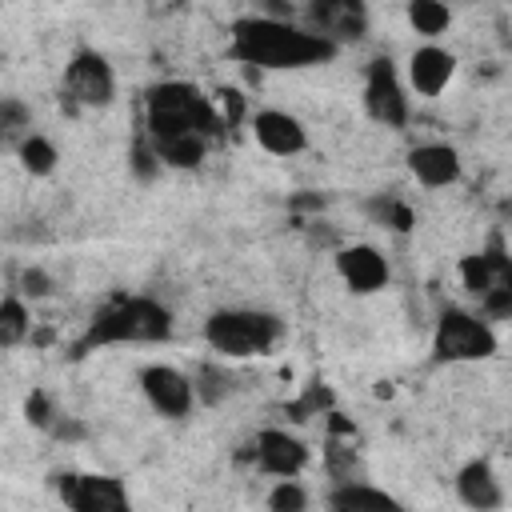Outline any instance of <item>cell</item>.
<instances>
[{
  "instance_id": "6da1fadb",
  "label": "cell",
  "mask_w": 512,
  "mask_h": 512,
  "mask_svg": "<svg viewBox=\"0 0 512 512\" xmlns=\"http://www.w3.org/2000/svg\"><path fill=\"white\" fill-rule=\"evenodd\" d=\"M232 56L256 68H304L336 56V44L312 28H296L276 16H252L232 28Z\"/></svg>"
},
{
  "instance_id": "7a4b0ae2",
  "label": "cell",
  "mask_w": 512,
  "mask_h": 512,
  "mask_svg": "<svg viewBox=\"0 0 512 512\" xmlns=\"http://www.w3.org/2000/svg\"><path fill=\"white\" fill-rule=\"evenodd\" d=\"M168 336H172V312L148 296L116 300L88 328V344H160Z\"/></svg>"
},
{
  "instance_id": "3957f363",
  "label": "cell",
  "mask_w": 512,
  "mask_h": 512,
  "mask_svg": "<svg viewBox=\"0 0 512 512\" xmlns=\"http://www.w3.org/2000/svg\"><path fill=\"white\" fill-rule=\"evenodd\" d=\"M204 340L212 344V352H220L228 360L260 356L280 340V320L272 312H256V308H224V312L208 316Z\"/></svg>"
},
{
  "instance_id": "277c9868",
  "label": "cell",
  "mask_w": 512,
  "mask_h": 512,
  "mask_svg": "<svg viewBox=\"0 0 512 512\" xmlns=\"http://www.w3.org/2000/svg\"><path fill=\"white\" fill-rule=\"evenodd\" d=\"M168 132H200V136L216 132V112L192 84L168 80L148 92V136H168Z\"/></svg>"
},
{
  "instance_id": "5b68a950",
  "label": "cell",
  "mask_w": 512,
  "mask_h": 512,
  "mask_svg": "<svg viewBox=\"0 0 512 512\" xmlns=\"http://www.w3.org/2000/svg\"><path fill=\"white\" fill-rule=\"evenodd\" d=\"M432 348H436V360H448V364H460V360H484L496 352V336L484 320L460 312V308H448L440 320H436V336H432Z\"/></svg>"
},
{
  "instance_id": "8992f818",
  "label": "cell",
  "mask_w": 512,
  "mask_h": 512,
  "mask_svg": "<svg viewBox=\"0 0 512 512\" xmlns=\"http://www.w3.org/2000/svg\"><path fill=\"white\" fill-rule=\"evenodd\" d=\"M64 88L76 104L84 108H104L112 104L116 96V76H112V64L100 56V52H76L72 64L64 68Z\"/></svg>"
},
{
  "instance_id": "52a82bcc",
  "label": "cell",
  "mask_w": 512,
  "mask_h": 512,
  "mask_svg": "<svg viewBox=\"0 0 512 512\" xmlns=\"http://www.w3.org/2000/svg\"><path fill=\"white\" fill-rule=\"evenodd\" d=\"M364 108L384 128H400L408 120V96H404L396 68L388 60H372L368 80H364Z\"/></svg>"
},
{
  "instance_id": "ba28073f",
  "label": "cell",
  "mask_w": 512,
  "mask_h": 512,
  "mask_svg": "<svg viewBox=\"0 0 512 512\" xmlns=\"http://www.w3.org/2000/svg\"><path fill=\"white\" fill-rule=\"evenodd\" d=\"M140 388H144V400L168 420H180V416L192 412V400H196L192 380L172 364H148L140 372Z\"/></svg>"
},
{
  "instance_id": "9c48e42d",
  "label": "cell",
  "mask_w": 512,
  "mask_h": 512,
  "mask_svg": "<svg viewBox=\"0 0 512 512\" xmlns=\"http://www.w3.org/2000/svg\"><path fill=\"white\" fill-rule=\"evenodd\" d=\"M56 488H60L64 504L76 508V512L128 508V492H124V484L116 476H96V472L92 476H76V472H68V476H56Z\"/></svg>"
},
{
  "instance_id": "30bf717a",
  "label": "cell",
  "mask_w": 512,
  "mask_h": 512,
  "mask_svg": "<svg viewBox=\"0 0 512 512\" xmlns=\"http://www.w3.org/2000/svg\"><path fill=\"white\" fill-rule=\"evenodd\" d=\"M252 132H256V144L272 156H296L304 152L308 136H304V124L292 116V112H280V108H264L252 116Z\"/></svg>"
},
{
  "instance_id": "8fae6325",
  "label": "cell",
  "mask_w": 512,
  "mask_h": 512,
  "mask_svg": "<svg viewBox=\"0 0 512 512\" xmlns=\"http://www.w3.org/2000/svg\"><path fill=\"white\" fill-rule=\"evenodd\" d=\"M336 268H340V276H344V284L352 288V292H380L384 284H388V260L376 252V248H368V244H352V248H340L336 252Z\"/></svg>"
},
{
  "instance_id": "7c38bea8",
  "label": "cell",
  "mask_w": 512,
  "mask_h": 512,
  "mask_svg": "<svg viewBox=\"0 0 512 512\" xmlns=\"http://www.w3.org/2000/svg\"><path fill=\"white\" fill-rule=\"evenodd\" d=\"M256 464L272 476H296L308 464V448L284 428H264L256 436Z\"/></svg>"
},
{
  "instance_id": "4fadbf2b",
  "label": "cell",
  "mask_w": 512,
  "mask_h": 512,
  "mask_svg": "<svg viewBox=\"0 0 512 512\" xmlns=\"http://www.w3.org/2000/svg\"><path fill=\"white\" fill-rule=\"evenodd\" d=\"M312 16H316V28L312 32H320L332 44L364 36V4L360 0H316L312 4Z\"/></svg>"
},
{
  "instance_id": "5bb4252c",
  "label": "cell",
  "mask_w": 512,
  "mask_h": 512,
  "mask_svg": "<svg viewBox=\"0 0 512 512\" xmlns=\"http://www.w3.org/2000/svg\"><path fill=\"white\" fill-rule=\"evenodd\" d=\"M408 168L424 188H448L460 180V156L448 144H420L408 152Z\"/></svg>"
},
{
  "instance_id": "9a60e30c",
  "label": "cell",
  "mask_w": 512,
  "mask_h": 512,
  "mask_svg": "<svg viewBox=\"0 0 512 512\" xmlns=\"http://www.w3.org/2000/svg\"><path fill=\"white\" fill-rule=\"evenodd\" d=\"M452 72H456L452 52H444V48H436V44L416 48L412 60H408V80H412V88H416L420 96H440V92L448 88Z\"/></svg>"
},
{
  "instance_id": "2e32d148",
  "label": "cell",
  "mask_w": 512,
  "mask_h": 512,
  "mask_svg": "<svg viewBox=\"0 0 512 512\" xmlns=\"http://www.w3.org/2000/svg\"><path fill=\"white\" fill-rule=\"evenodd\" d=\"M456 492H460V500H464L468 508H480V512H492V508L504 504L500 480L492 476V468H488L484 460H472V464L460 468V476H456Z\"/></svg>"
},
{
  "instance_id": "e0dca14e",
  "label": "cell",
  "mask_w": 512,
  "mask_h": 512,
  "mask_svg": "<svg viewBox=\"0 0 512 512\" xmlns=\"http://www.w3.org/2000/svg\"><path fill=\"white\" fill-rule=\"evenodd\" d=\"M160 164L168 168H196L204 160V148H208V136L200 132H168V136H148Z\"/></svg>"
},
{
  "instance_id": "ac0fdd59",
  "label": "cell",
  "mask_w": 512,
  "mask_h": 512,
  "mask_svg": "<svg viewBox=\"0 0 512 512\" xmlns=\"http://www.w3.org/2000/svg\"><path fill=\"white\" fill-rule=\"evenodd\" d=\"M328 504L340 512H392V508H400V500H392L388 492H380L364 480H340V488L328 496Z\"/></svg>"
},
{
  "instance_id": "d6986e66",
  "label": "cell",
  "mask_w": 512,
  "mask_h": 512,
  "mask_svg": "<svg viewBox=\"0 0 512 512\" xmlns=\"http://www.w3.org/2000/svg\"><path fill=\"white\" fill-rule=\"evenodd\" d=\"M192 380V396L204 400V404H220L228 392H232V372L224 364H200Z\"/></svg>"
},
{
  "instance_id": "ffe728a7",
  "label": "cell",
  "mask_w": 512,
  "mask_h": 512,
  "mask_svg": "<svg viewBox=\"0 0 512 512\" xmlns=\"http://www.w3.org/2000/svg\"><path fill=\"white\" fill-rule=\"evenodd\" d=\"M408 20L420 36H440L448 28L452 12H448L444 0H408Z\"/></svg>"
},
{
  "instance_id": "44dd1931",
  "label": "cell",
  "mask_w": 512,
  "mask_h": 512,
  "mask_svg": "<svg viewBox=\"0 0 512 512\" xmlns=\"http://www.w3.org/2000/svg\"><path fill=\"white\" fill-rule=\"evenodd\" d=\"M28 336V308L20 296L0 300V348H16Z\"/></svg>"
},
{
  "instance_id": "7402d4cb",
  "label": "cell",
  "mask_w": 512,
  "mask_h": 512,
  "mask_svg": "<svg viewBox=\"0 0 512 512\" xmlns=\"http://www.w3.org/2000/svg\"><path fill=\"white\" fill-rule=\"evenodd\" d=\"M28 124H32L28 104L16 100V96H4V100H0V148L24 140V136H28Z\"/></svg>"
},
{
  "instance_id": "603a6c76",
  "label": "cell",
  "mask_w": 512,
  "mask_h": 512,
  "mask_svg": "<svg viewBox=\"0 0 512 512\" xmlns=\"http://www.w3.org/2000/svg\"><path fill=\"white\" fill-rule=\"evenodd\" d=\"M20 160H24V168H28L32 176H48V172L56 168V148H52V140L28 132V136L20 140Z\"/></svg>"
},
{
  "instance_id": "cb8c5ba5",
  "label": "cell",
  "mask_w": 512,
  "mask_h": 512,
  "mask_svg": "<svg viewBox=\"0 0 512 512\" xmlns=\"http://www.w3.org/2000/svg\"><path fill=\"white\" fill-rule=\"evenodd\" d=\"M268 508L272 512H300V508H308V492L292 476H280L276 488L268 492Z\"/></svg>"
},
{
  "instance_id": "d4e9b609",
  "label": "cell",
  "mask_w": 512,
  "mask_h": 512,
  "mask_svg": "<svg viewBox=\"0 0 512 512\" xmlns=\"http://www.w3.org/2000/svg\"><path fill=\"white\" fill-rule=\"evenodd\" d=\"M372 216L384 220V224L396 228V232H408V228H412V212H408L400 200H372Z\"/></svg>"
},
{
  "instance_id": "484cf974",
  "label": "cell",
  "mask_w": 512,
  "mask_h": 512,
  "mask_svg": "<svg viewBox=\"0 0 512 512\" xmlns=\"http://www.w3.org/2000/svg\"><path fill=\"white\" fill-rule=\"evenodd\" d=\"M132 172H136L140 180H152V176L160 172V156H156L152 140H136V144H132Z\"/></svg>"
},
{
  "instance_id": "4316f807",
  "label": "cell",
  "mask_w": 512,
  "mask_h": 512,
  "mask_svg": "<svg viewBox=\"0 0 512 512\" xmlns=\"http://www.w3.org/2000/svg\"><path fill=\"white\" fill-rule=\"evenodd\" d=\"M28 420H32L36 428H52V424H56V408H52V400H48L44 392H32V396H28Z\"/></svg>"
},
{
  "instance_id": "83f0119b",
  "label": "cell",
  "mask_w": 512,
  "mask_h": 512,
  "mask_svg": "<svg viewBox=\"0 0 512 512\" xmlns=\"http://www.w3.org/2000/svg\"><path fill=\"white\" fill-rule=\"evenodd\" d=\"M20 284H24L28 296H48V276H44L40 268H28V272L20 276Z\"/></svg>"
}]
</instances>
